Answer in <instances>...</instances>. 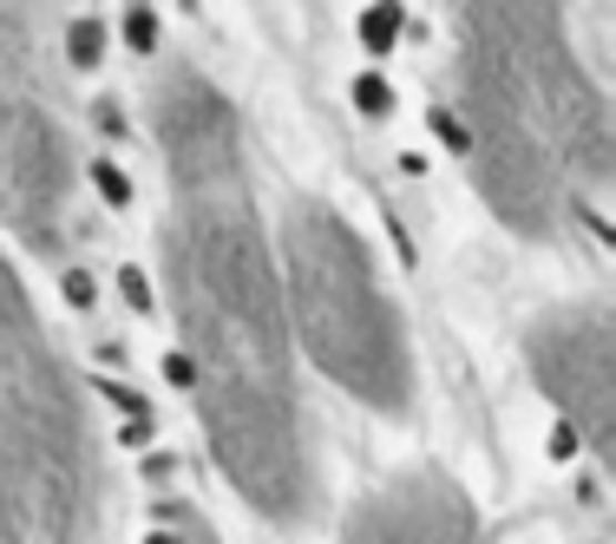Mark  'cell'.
<instances>
[{
    "label": "cell",
    "instance_id": "cell-1",
    "mask_svg": "<svg viewBox=\"0 0 616 544\" xmlns=\"http://www.w3.org/2000/svg\"><path fill=\"white\" fill-rule=\"evenodd\" d=\"M151 138L164 158V275L184 329V374L230 485L263 518H302L315 498L289 315L263 230L236 105L191 60L151 79Z\"/></svg>",
    "mask_w": 616,
    "mask_h": 544
},
{
    "label": "cell",
    "instance_id": "cell-2",
    "mask_svg": "<svg viewBox=\"0 0 616 544\" xmlns=\"http://www.w3.org/2000/svg\"><path fill=\"white\" fill-rule=\"evenodd\" d=\"M460 112L473 178L518 236H564L610 184V112L557 7H460Z\"/></svg>",
    "mask_w": 616,
    "mask_h": 544
},
{
    "label": "cell",
    "instance_id": "cell-3",
    "mask_svg": "<svg viewBox=\"0 0 616 544\" xmlns=\"http://www.w3.org/2000/svg\"><path fill=\"white\" fill-rule=\"evenodd\" d=\"M105 485L85 394L0 250V544H99Z\"/></svg>",
    "mask_w": 616,
    "mask_h": 544
},
{
    "label": "cell",
    "instance_id": "cell-4",
    "mask_svg": "<svg viewBox=\"0 0 616 544\" xmlns=\"http://www.w3.org/2000/svg\"><path fill=\"white\" fill-rule=\"evenodd\" d=\"M282 295L315 367L361 407H413V347L394 295L381 289L367 243L342 210L295 204L282 223Z\"/></svg>",
    "mask_w": 616,
    "mask_h": 544
},
{
    "label": "cell",
    "instance_id": "cell-5",
    "mask_svg": "<svg viewBox=\"0 0 616 544\" xmlns=\"http://www.w3.org/2000/svg\"><path fill=\"white\" fill-rule=\"evenodd\" d=\"M0 223L40 256H60L72 236V151L53 112L33 27L0 7Z\"/></svg>",
    "mask_w": 616,
    "mask_h": 544
},
{
    "label": "cell",
    "instance_id": "cell-6",
    "mask_svg": "<svg viewBox=\"0 0 616 544\" xmlns=\"http://www.w3.org/2000/svg\"><path fill=\"white\" fill-rule=\"evenodd\" d=\"M525 354H532L538 387L570 420V433H584L610 460V309L604 302L551 309L532 322Z\"/></svg>",
    "mask_w": 616,
    "mask_h": 544
},
{
    "label": "cell",
    "instance_id": "cell-7",
    "mask_svg": "<svg viewBox=\"0 0 616 544\" xmlns=\"http://www.w3.org/2000/svg\"><path fill=\"white\" fill-rule=\"evenodd\" d=\"M342 544H485V538L466 492L446 473H401L354 505Z\"/></svg>",
    "mask_w": 616,
    "mask_h": 544
},
{
    "label": "cell",
    "instance_id": "cell-8",
    "mask_svg": "<svg viewBox=\"0 0 616 544\" xmlns=\"http://www.w3.org/2000/svg\"><path fill=\"white\" fill-rule=\"evenodd\" d=\"M67 47H72V67H99V53H105V27L92 20V13H79L67 27Z\"/></svg>",
    "mask_w": 616,
    "mask_h": 544
},
{
    "label": "cell",
    "instance_id": "cell-9",
    "mask_svg": "<svg viewBox=\"0 0 616 544\" xmlns=\"http://www.w3.org/2000/svg\"><path fill=\"white\" fill-rule=\"evenodd\" d=\"M394 27H401V7H367V13H361V33H367V47H374V53H387Z\"/></svg>",
    "mask_w": 616,
    "mask_h": 544
},
{
    "label": "cell",
    "instance_id": "cell-10",
    "mask_svg": "<svg viewBox=\"0 0 616 544\" xmlns=\"http://www.w3.org/2000/svg\"><path fill=\"white\" fill-rule=\"evenodd\" d=\"M99 191H105V198H112V204H125V198H132V191H125V178H119V171H112V164H99Z\"/></svg>",
    "mask_w": 616,
    "mask_h": 544
},
{
    "label": "cell",
    "instance_id": "cell-11",
    "mask_svg": "<svg viewBox=\"0 0 616 544\" xmlns=\"http://www.w3.org/2000/svg\"><path fill=\"white\" fill-rule=\"evenodd\" d=\"M361 105H367V112H387V85H381V79H361Z\"/></svg>",
    "mask_w": 616,
    "mask_h": 544
},
{
    "label": "cell",
    "instance_id": "cell-12",
    "mask_svg": "<svg viewBox=\"0 0 616 544\" xmlns=\"http://www.w3.org/2000/svg\"><path fill=\"white\" fill-rule=\"evenodd\" d=\"M125 33H132L138 47H151V33H158V27H151V13H125Z\"/></svg>",
    "mask_w": 616,
    "mask_h": 544
},
{
    "label": "cell",
    "instance_id": "cell-13",
    "mask_svg": "<svg viewBox=\"0 0 616 544\" xmlns=\"http://www.w3.org/2000/svg\"><path fill=\"white\" fill-rule=\"evenodd\" d=\"M67 295H72V302H92V282H85L79 270H67Z\"/></svg>",
    "mask_w": 616,
    "mask_h": 544
}]
</instances>
